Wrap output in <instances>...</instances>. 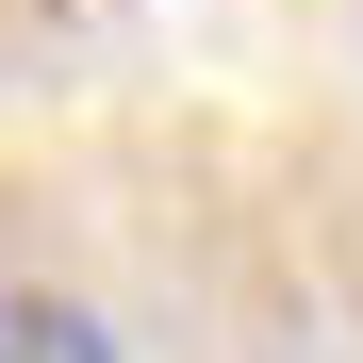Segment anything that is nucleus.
<instances>
[{"label": "nucleus", "instance_id": "f257e3e1", "mask_svg": "<svg viewBox=\"0 0 363 363\" xmlns=\"http://www.w3.org/2000/svg\"><path fill=\"white\" fill-rule=\"evenodd\" d=\"M0 363H116V330L83 314V297H33V281H0Z\"/></svg>", "mask_w": 363, "mask_h": 363}]
</instances>
